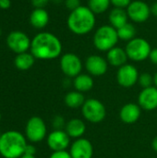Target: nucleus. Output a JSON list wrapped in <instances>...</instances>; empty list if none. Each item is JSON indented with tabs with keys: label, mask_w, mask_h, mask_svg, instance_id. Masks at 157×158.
Listing matches in <instances>:
<instances>
[{
	"label": "nucleus",
	"mask_w": 157,
	"mask_h": 158,
	"mask_svg": "<svg viewBox=\"0 0 157 158\" xmlns=\"http://www.w3.org/2000/svg\"><path fill=\"white\" fill-rule=\"evenodd\" d=\"M62 48V43L57 36L48 31H42L31 40L30 50L36 59L52 60L60 56Z\"/></svg>",
	"instance_id": "1"
},
{
	"label": "nucleus",
	"mask_w": 157,
	"mask_h": 158,
	"mask_svg": "<svg viewBox=\"0 0 157 158\" xmlns=\"http://www.w3.org/2000/svg\"><path fill=\"white\" fill-rule=\"evenodd\" d=\"M95 20V14L87 6H81L70 11L67 19V25L74 34L84 35L93 30Z\"/></svg>",
	"instance_id": "2"
},
{
	"label": "nucleus",
	"mask_w": 157,
	"mask_h": 158,
	"mask_svg": "<svg viewBox=\"0 0 157 158\" xmlns=\"http://www.w3.org/2000/svg\"><path fill=\"white\" fill-rule=\"evenodd\" d=\"M27 138L18 131H7L0 138V156L4 158H20L25 154Z\"/></svg>",
	"instance_id": "3"
},
{
	"label": "nucleus",
	"mask_w": 157,
	"mask_h": 158,
	"mask_svg": "<svg viewBox=\"0 0 157 158\" xmlns=\"http://www.w3.org/2000/svg\"><path fill=\"white\" fill-rule=\"evenodd\" d=\"M118 40L119 38L117 29L111 25H103L95 31L93 43L98 51L107 53L109 50L117 46Z\"/></svg>",
	"instance_id": "4"
},
{
	"label": "nucleus",
	"mask_w": 157,
	"mask_h": 158,
	"mask_svg": "<svg viewBox=\"0 0 157 158\" xmlns=\"http://www.w3.org/2000/svg\"><path fill=\"white\" fill-rule=\"evenodd\" d=\"M81 114L85 120L93 124H98L105 120L106 108L105 105L96 98L86 99L81 106Z\"/></svg>",
	"instance_id": "5"
},
{
	"label": "nucleus",
	"mask_w": 157,
	"mask_h": 158,
	"mask_svg": "<svg viewBox=\"0 0 157 158\" xmlns=\"http://www.w3.org/2000/svg\"><path fill=\"white\" fill-rule=\"evenodd\" d=\"M125 50L129 59L134 62H142L149 58L152 47L147 40L141 37H135L128 42Z\"/></svg>",
	"instance_id": "6"
},
{
	"label": "nucleus",
	"mask_w": 157,
	"mask_h": 158,
	"mask_svg": "<svg viewBox=\"0 0 157 158\" xmlns=\"http://www.w3.org/2000/svg\"><path fill=\"white\" fill-rule=\"evenodd\" d=\"M25 136L31 143H37L47 137V127L40 117H31L25 126Z\"/></svg>",
	"instance_id": "7"
},
{
	"label": "nucleus",
	"mask_w": 157,
	"mask_h": 158,
	"mask_svg": "<svg viewBox=\"0 0 157 158\" xmlns=\"http://www.w3.org/2000/svg\"><path fill=\"white\" fill-rule=\"evenodd\" d=\"M60 69L68 78H75L81 73L82 61L79 56L74 53H66L60 57Z\"/></svg>",
	"instance_id": "8"
},
{
	"label": "nucleus",
	"mask_w": 157,
	"mask_h": 158,
	"mask_svg": "<svg viewBox=\"0 0 157 158\" xmlns=\"http://www.w3.org/2000/svg\"><path fill=\"white\" fill-rule=\"evenodd\" d=\"M31 40L29 36L20 31H13L6 37V44L14 53L21 54L31 49Z\"/></svg>",
	"instance_id": "9"
},
{
	"label": "nucleus",
	"mask_w": 157,
	"mask_h": 158,
	"mask_svg": "<svg viewBox=\"0 0 157 158\" xmlns=\"http://www.w3.org/2000/svg\"><path fill=\"white\" fill-rule=\"evenodd\" d=\"M140 73L132 64H125L117 71V81L123 88L133 87L139 80Z\"/></svg>",
	"instance_id": "10"
},
{
	"label": "nucleus",
	"mask_w": 157,
	"mask_h": 158,
	"mask_svg": "<svg viewBox=\"0 0 157 158\" xmlns=\"http://www.w3.org/2000/svg\"><path fill=\"white\" fill-rule=\"evenodd\" d=\"M129 19L135 23H143L151 16V6L142 0H134L126 8Z\"/></svg>",
	"instance_id": "11"
},
{
	"label": "nucleus",
	"mask_w": 157,
	"mask_h": 158,
	"mask_svg": "<svg viewBox=\"0 0 157 158\" xmlns=\"http://www.w3.org/2000/svg\"><path fill=\"white\" fill-rule=\"evenodd\" d=\"M46 143L53 152L65 151L70 146V137L65 130H54L47 135Z\"/></svg>",
	"instance_id": "12"
},
{
	"label": "nucleus",
	"mask_w": 157,
	"mask_h": 158,
	"mask_svg": "<svg viewBox=\"0 0 157 158\" xmlns=\"http://www.w3.org/2000/svg\"><path fill=\"white\" fill-rule=\"evenodd\" d=\"M108 62L106 58L99 55H91L85 60V69L91 76L101 77L108 70Z\"/></svg>",
	"instance_id": "13"
},
{
	"label": "nucleus",
	"mask_w": 157,
	"mask_h": 158,
	"mask_svg": "<svg viewBox=\"0 0 157 158\" xmlns=\"http://www.w3.org/2000/svg\"><path fill=\"white\" fill-rule=\"evenodd\" d=\"M68 152L72 158H93V146L88 139L82 137L70 143Z\"/></svg>",
	"instance_id": "14"
},
{
	"label": "nucleus",
	"mask_w": 157,
	"mask_h": 158,
	"mask_svg": "<svg viewBox=\"0 0 157 158\" xmlns=\"http://www.w3.org/2000/svg\"><path fill=\"white\" fill-rule=\"evenodd\" d=\"M138 105L142 109L153 111L157 109V88L151 86L144 88L138 95Z\"/></svg>",
	"instance_id": "15"
},
{
	"label": "nucleus",
	"mask_w": 157,
	"mask_h": 158,
	"mask_svg": "<svg viewBox=\"0 0 157 158\" xmlns=\"http://www.w3.org/2000/svg\"><path fill=\"white\" fill-rule=\"evenodd\" d=\"M142 116V108L138 104L128 103L125 104L119 111L120 120L128 125L136 123Z\"/></svg>",
	"instance_id": "16"
},
{
	"label": "nucleus",
	"mask_w": 157,
	"mask_h": 158,
	"mask_svg": "<svg viewBox=\"0 0 157 158\" xmlns=\"http://www.w3.org/2000/svg\"><path fill=\"white\" fill-rule=\"evenodd\" d=\"M65 131L70 137V139H80L86 132V124L81 118H73L67 121Z\"/></svg>",
	"instance_id": "17"
},
{
	"label": "nucleus",
	"mask_w": 157,
	"mask_h": 158,
	"mask_svg": "<svg viewBox=\"0 0 157 158\" xmlns=\"http://www.w3.org/2000/svg\"><path fill=\"white\" fill-rule=\"evenodd\" d=\"M128 59L129 57L127 56L126 50L118 46H115L106 54V60L108 64L115 68H120L127 64Z\"/></svg>",
	"instance_id": "18"
},
{
	"label": "nucleus",
	"mask_w": 157,
	"mask_h": 158,
	"mask_svg": "<svg viewBox=\"0 0 157 158\" xmlns=\"http://www.w3.org/2000/svg\"><path fill=\"white\" fill-rule=\"evenodd\" d=\"M49 22V14L44 8H34L30 15V23L35 29H43Z\"/></svg>",
	"instance_id": "19"
},
{
	"label": "nucleus",
	"mask_w": 157,
	"mask_h": 158,
	"mask_svg": "<svg viewBox=\"0 0 157 158\" xmlns=\"http://www.w3.org/2000/svg\"><path fill=\"white\" fill-rule=\"evenodd\" d=\"M129 16L127 13V10L124 8H118L114 7L108 15V20L109 25L114 27L115 29H119L126 23H128Z\"/></svg>",
	"instance_id": "20"
},
{
	"label": "nucleus",
	"mask_w": 157,
	"mask_h": 158,
	"mask_svg": "<svg viewBox=\"0 0 157 158\" xmlns=\"http://www.w3.org/2000/svg\"><path fill=\"white\" fill-rule=\"evenodd\" d=\"M94 81L93 76L86 73H81L73 80V86L76 91L81 93H87L93 89Z\"/></svg>",
	"instance_id": "21"
},
{
	"label": "nucleus",
	"mask_w": 157,
	"mask_h": 158,
	"mask_svg": "<svg viewBox=\"0 0 157 158\" xmlns=\"http://www.w3.org/2000/svg\"><path fill=\"white\" fill-rule=\"evenodd\" d=\"M85 96L82 93L78 91H71L68 93L64 97V103L65 105L71 108V109H78L81 108L85 102Z\"/></svg>",
	"instance_id": "22"
},
{
	"label": "nucleus",
	"mask_w": 157,
	"mask_h": 158,
	"mask_svg": "<svg viewBox=\"0 0 157 158\" xmlns=\"http://www.w3.org/2000/svg\"><path fill=\"white\" fill-rule=\"evenodd\" d=\"M35 59L36 58L33 56V55L31 53L25 52V53L18 54L16 56L14 64H15V67L19 70L25 71V70H28L32 68V66L34 65Z\"/></svg>",
	"instance_id": "23"
},
{
	"label": "nucleus",
	"mask_w": 157,
	"mask_h": 158,
	"mask_svg": "<svg viewBox=\"0 0 157 158\" xmlns=\"http://www.w3.org/2000/svg\"><path fill=\"white\" fill-rule=\"evenodd\" d=\"M118 31V35L119 40L122 41H127L130 42V40L135 38L136 35V28L132 23H126L125 25H123L122 27H120L119 29L117 30Z\"/></svg>",
	"instance_id": "24"
},
{
	"label": "nucleus",
	"mask_w": 157,
	"mask_h": 158,
	"mask_svg": "<svg viewBox=\"0 0 157 158\" xmlns=\"http://www.w3.org/2000/svg\"><path fill=\"white\" fill-rule=\"evenodd\" d=\"M110 0H88V7L95 14L99 15L105 13L110 6Z\"/></svg>",
	"instance_id": "25"
},
{
	"label": "nucleus",
	"mask_w": 157,
	"mask_h": 158,
	"mask_svg": "<svg viewBox=\"0 0 157 158\" xmlns=\"http://www.w3.org/2000/svg\"><path fill=\"white\" fill-rule=\"evenodd\" d=\"M138 83L143 89L154 86V76H152L148 72H143L140 74Z\"/></svg>",
	"instance_id": "26"
},
{
	"label": "nucleus",
	"mask_w": 157,
	"mask_h": 158,
	"mask_svg": "<svg viewBox=\"0 0 157 158\" xmlns=\"http://www.w3.org/2000/svg\"><path fill=\"white\" fill-rule=\"evenodd\" d=\"M66 120L62 116H56L54 117L53 120H52V126L54 128V130H65L66 127Z\"/></svg>",
	"instance_id": "27"
},
{
	"label": "nucleus",
	"mask_w": 157,
	"mask_h": 158,
	"mask_svg": "<svg viewBox=\"0 0 157 158\" xmlns=\"http://www.w3.org/2000/svg\"><path fill=\"white\" fill-rule=\"evenodd\" d=\"M111 4L114 6V7H118V8H124L126 9L130 4L132 2L131 0H110Z\"/></svg>",
	"instance_id": "28"
},
{
	"label": "nucleus",
	"mask_w": 157,
	"mask_h": 158,
	"mask_svg": "<svg viewBox=\"0 0 157 158\" xmlns=\"http://www.w3.org/2000/svg\"><path fill=\"white\" fill-rule=\"evenodd\" d=\"M65 6L68 9H69L70 11L75 10L76 8L80 7L81 5V0H64Z\"/></svg>",
	"instance_id": "29"
},
{
	"label": "nucleus",
	"mask_w": 157,
	"mask_h": 158,
	"mask_svg": "<svg viewBox=\"0 0 157 158\" xmlns=\"http://www.w3.org/2000/svg\"><path fill=\"white\" fill-rule=\"evenodd\" d=\"M49 158H72L69 152H68L67 150L65 151H56V152H53Z\"/></svg>",
	"instance_id": "30"
},
{
	"label": "nucleus",
	"mask_w": 157,
	"mask_h": 158,
	"mask_svg": "<svg viewBox=\"0 0 157 158\" xmlns=\"http://www.w3.org/2000/svg\"><path fill=\"white\" fill-rule=\"evenodd\" d=\"M50 0H31V5L34 8H44Z\"/></svg>",
	"instance_id": "31"
},
{
	"label": "nucleus",
	"mask_w": 157,
	"mask_h": 158,
	"mask_svg": "<svg viewBox=\"0 0 157 158\" xmlns=\"http://www.w3.org/2000/svg\"><path fill=\"white\" fill-rule=\"evenodd\" d=\"M36 154V147L33 144H27L26 149H25V154L24 155H29V156H35Z\"/></svg>",
	"instance_id": "32"
},
{
	"label": "nucleus",
	"mask_w": 157,
	"mask_h": 158,
	"mask_svg": "<svg viewBox=\"0 0 157 158\" xmlns=\"http://www.w3.org/2000/svg\"><path fill=\"white\" fill-rule=\"evenodd\" d=\"M149 59L154 65H157V47L156 48H152V51L149 56Z\"/></svg>",
	"instance_id": "33"
},
{
	"label": "nucleus",
	"mask_w": 157,
	"mask_h": 158,
	"mask_svg": "<svg viewBox=\"0 0 157 158\" xmlns=\"http://www.w3.org/2000/svg\"><path fill=\"white\" fill-rule=\"evenodd\" d=\"M11 6L10 0H0V8L1 9H8Z\"/></svg>",
	"instance_id": "34"
},
{
	"label": "nucleus",
	"mask_w": 157,
	"mask_h": 158,
	"mask_svg": "<svg viewBox=\"0 0 157 158\" xmlns=\"http://www.w3.org/2000/svg\"><path fill=\"white\" fill-rule=\"evenodd\" d=\"M151 14L155 17H157V1L155 2L151 6Z\"/></svg>",
	"instance_id": "35"
},
{
	"label": "nucleus",
	"mask_w": 157,
	"mask_h": 158,
	"mask_svg": "<svg viewBox=\"0 0 157 158\" xmlns=\"http://www.w3.org/2000/svg\"><path fill=\"white\" fill-rule=\"evenodd\" d=\"M152 148L155 153H157V136L155 137L154 140L152 141Z\"/></svg>",
	"instance_id": "36"
},
{
	"label": "nucleus",
	"mask_w": 157,
	"mask_h": 158,
	"mask_svg": "<svg viewBox=\"0 0 157 158\" xmlns=\"http://www.w3.org/2000/svg\"><path fill=\"white\" fill-rule=\"evenodd\" d=\"M154 86H155L157 88V71L154 75Z\"/></svg>",
	"instance_id": "37"
},
{
	"label": "nucleus",
	"mask_w": 157,
	"mask_h": 158,
	"mask_svg": "<svg viewBox=\"0 0 157 158\" xmlns=\"http://www.w3.org/2000/svg\"><path fill=\"white\" fill-rule=\"evenodd\" d=\"M20 158H36L35 156H29V155H23Z\"/></svg>",
	"instance_id": "38"
},
{
	"label": "nucleus",
	"mask_w": 157,
	"mask_h": 158,
	"mask_svg": "<svg viewBox=\"0 0 157 158\" xmlns=\"http://www.w3.org/2000/svg\"><path fill=\"white\" fill-rule=\"evenodd\" d=\"M1 118H2V116H1V112H0V122H1Z\"/></svg>",
	"instance_id": "39"
},
{
	"label": "nucleus",
	"mask_w": 157,
	"mask_h": 158,
	"mask_svg": "<svg viewBox=\"0 0 157 158\" xmlns=\"http://www.w3.org/2000/svg\"><path fill=\"white\" fill-rule=\"evenodd\" d=\"M1 33H2V31H1V28H0V36H1Z\"/></svg>",
	"instance_id": "40"
},
{
	"label": "nucleus",
	"mask_w": 157,
	"mask_h": 158,
	"mask_svg": "<svg viewBox=\"0 0 157 158\" xmlns=\"http://www.w3.org/2000/svg\"><path fill=\"white\" fill-rule=\"evenodd\" d=\"M1 135H2V133H1V132H0V138H1Z\"/></svg>",
	"instance_id": "41"
}]
</instances>
